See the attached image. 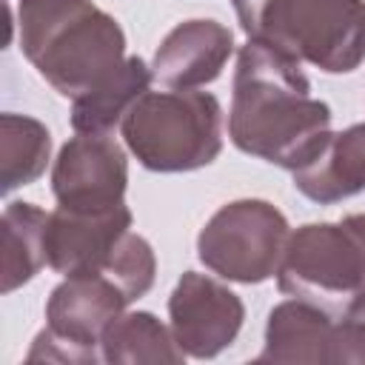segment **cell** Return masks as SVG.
Here are the masks:
<instances>
[{"instance_id": "cell-5", "label": "cell", "mask_w": 365, "mask_h": 365, "mask_svg": "<svg viewBox=\"0 0 365 365\" xmlns=\"http://www.w3.org/2000/svg\"><path fill=\"white\" fill-rule=\"evenodd\" d=\"M277 282L282 294L342 314L365 288L362 248L342 222H308L288 237L277 265Z\"/></svg>"}, {"instance_id": "cell-14", "label": "cell", "mask_w": 365, "mask_h": 365, "mask_svg": "<svg viewBox=\"0 0 365 365\" xmlns=\"http://www.w3.org/2000/svg\"><path fill=\"white\" fill-rule=\"evenodd\" d=\"M151 77V68L140 57H125L106 80L71 100V128L77 134H111L148 91Z\"/></svg>"}, {"instance_id": "cell-2", "label": "cell", "mask_w": 365, "mask_h": 365, "mask_svg": "<svg viewBox=\"0 0 365 365\" xmlns=\"http://www.w3.org/2000/svg\"><path fill=\"white\" fill-rule=\"evenodd\" d=\"M20 48L54 91L74 100L125 60V34L91 0H20Z\"/></svg>"}, {"instance_id": "cell-1", "label": "cell", "mask_w": 365, "mask_h": 365, "mask_svg": "<svg viewBox=\"0 0 365 365\" xmlns=\"http://www.w3.org/2000/svg\"><path fill=\"white\" fill-rule=\"evenodd\" d=\"M331 134V108L311 97L299 63L248 40L240 48L228 111L231 143L265 163L297 171Z\"/></svg>"}, {"instance_id": "cell-9", "label": "cell", "mask_w": 365, "mask_h": 365, "mask_svg": "<svg viewBox=\"0 0 365 365\" xmlns=\"http://www.w3.org/2000/svg\"><path fill=\"white\" fill-rule=\"evenodd\" d=\"M171 334L180 348L191 356H217L234 342L242 328L245 308L240 297L222 282L185 271L168 299Z\"/></svg>"}, {"instance_id": "cell-18", "label": "cell", "mask_w": 365, "mask_h": 365, "mask_svg": "<svg viewBox=\"0 0 365 365\" xmlns=\"http://www.w3.org/2000/svg\"><path fill=\"white\" fill-rule=\"evenodd\" d=\"M154 268H157V262H154L151 245H148L140 234L125 231V237L117 242L111 259L106 262V268H103L100 274L108 277V279L125 294L128 302H134V299H140V297L151 288V282H154Z\"/></svg>"}, {"instance_id": "cell-17", "label": "cell", "mask_w": 365, "mask_h": 365, "mask_svg": "<svg viewBox=\"0 0 365 365\" xmlns=\"http://www.w3.org/2000/svg\"><path fill=\"white\" fill-rule=\"evenodd\" d=\"M51 151V134L43 123L26 114L0 117V180L3 191L34 182Z\"/></svg>"}, {"instance_id": "cell-3", "label": "cell", "mask_w": 365, "mask_h": 365, "mask_svg": "<svg viewBox=\"0 0 365 365\" xmlns=\"http://www.w3.org/2000/svg\"><path fill=\"white\" fill-rule=\"evenodd\" d=\"M234 11L248 40L328 74L365 57V0H234Z\"/></svg>"}, {"instance_id": "cell-15", "label": "cell", "mask_w": 365, "mask_h": 365, "mask_svg": "<svg viewBox=\"0 0 365 365\" xmlns=\"http://www.w3.org/2000/svg\"><path fill=\"white\" fill-rule=\"evenodd\" d=\"M48 214L31 202H9L0 217V288L3 294L29 282L46 265Z\"/></svg>"}, {"instance_id": "cell-13", "label": "cell", "mask_w": 365, "mask_h": 365, "mask_svg": "<svg viewBox=\"0 0 365 365\" xmlns=\"http://www.w3.org/2000/svg\"><path fill=\"white\" fill-rule=\"evenodd\" d=\"M336 314L308 302L288 299L268 314L265 348L257 356L259 362H331Z\"/></svg>"}, {"instance_id": "cell-11", "label": "cell", "mask_w": 365, "mask_h": 365, "mask_svg": "<svg viewBox=\"0 0 365 365\" xmlns=\"http://www.w3.org/2000/svg\"><path fill=\"white\" fill-rule=\"evenodd\" d=\"M234 51V34L217 20H185L174 26L151 63L154 80L165 88H197L220 77Z\"/></svg>"}, {"instance_id": "cell-19", "label": "cell", "mask_w": 365, "mask_h": 365, "mask_svg": "<svg viewBox=\"0 0 365 365\" xmlns=\"http://www.w3.org/2000/svg\"><path fill=\"white\" fill-rule=\"evenodd\" d=\"M342 225L351 231V237L356 240V245L362 248V257H365V214H351L342 220Z\"/></svg>"}, {"instance_id": "cell-6", "label": "cell", "mask_w": 365, "mask_h": 365, "mask_svg": "<svg viewBox=\"0 0 365 365\" xmlns=\"http://www.w3.org/2000/svg\"><path fill=\"white\" fill-rule=\"evenodd\" d=\"M288 237V220L279 208L265 200H237L205 222L197 251L214 274L251 285L277 274Z\"/></svg>"}, {"instance_id": "cell-16", "label": "cell", "mask_w": 365, "mask_h": 365, "mask_svg": "<svg viewBox=\"0 0 365 365\" xmlns=\"http://www.w3.org/2000/svg\"><path fill=\"white\" fill-rule=\"evenodd\" d=\"M103 359L117 365H145V362H182L185 351L154 314H120L100 339Z\"/></svg>"}, {"instance_id": "cell-10", "label": "cell", "mask_w": 365, "mask_h": 365, "mask_svg": "<svg viewBox=\"0 0 365 365\" xmlns=\"http://www.w3.org/2000/svg\"><path fill=\"white\" fill-rule=\"evenodd\" d=\"M131 231L128 205L106 211H74L57 208L46 225V265L57 274H100L111 259L117 242Z\"/></svg>"}, {"instance_id": "cell-7", "label": "cell", "mask_w": 365, "mask_h": 365, "mask_svg": "<svg viewBox=\"0 0 365 365\" xmlns=\"http://www.w3.org/2000/svg\"><path fill=\"white\" fill-rule=\"evenodd\" d=\"M125 305V294L103 274L66 277L48 297V325L37 334L26 362H94L103 331Z\"/></svg>"}, {"instance_id": "cell-4", "label": "cell", "mask_w": 365, "mask_h": 365, "mask_svg": "<svg viewBox=\"0 0 365 365\" xmlns=\"http://www.w3.org/2000/svg\"><path fill=\"white\" fill-rule=\"evenodd\" d=\"M131 154L151 171H191L222 148V108L208 91H145L123 120Z\"/></svg>"}, {"instance_id": "cell-8", "label": "cell", "mask_w": 365, "mask_h": 365, "mask_svg": "<svg viewBox=\"0 0 365 365\" xmlns=\"http://www.w3.org/2000/svg\"><path fill=\"white\" fill-rule=\"evenodd\" d=\"M128 165L111 134H74L51 171V191L63 208L106 211L123 205Z\"/></svg>"}, {"instance_id": "cell-12", "label": "cell", "mask_w": 365, "mask_h": 365, "mask_svg": "<svg viewBox=\"0 0 365 365\" xmlns=\"http://www.w3.org/2000/svg\"><path fill=\"white\" fill-rule=\"evenodd\" d=\"M294 188L319 205L359 194L365 188V123L328 134L322 148L294 171Z\"/></svg>"}]
</instances>
